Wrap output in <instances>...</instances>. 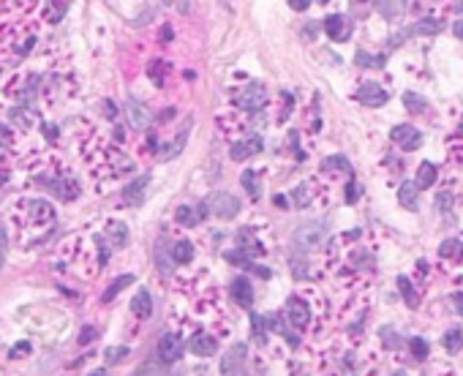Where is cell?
I'll use <instances>...</instances> for the list:
<instances>
[{"mask_svg":"<svg viewBox=\"0 0 463 376\" xmlns=\"http://www.w3.org/2000/svg\"><path fill=\"white\" fill-rule=\"evenodd\" d=\"M30 183L33 186H41V188H47V191H52L58 199H63V202H71V199H77L79 197V183L74 175H69L63 166H55L52 161L49 164H41L38 169H36V175L30 177Z\"/></svg>","mask_w":463,"mask_h":376,"instance_id":"obj_1","label":"cell"},{"mask_svg":"<svg viewBox=\"0 0 463 376\" xmlns=\"http://www.w3.org/2000/svg\"><path fill=\"white\" fill-rule=\"evenodd\" d=\"M292 245H295V254L306 256L313 251H321L330 245V221L324 219H313V221H306L295 229L292 234Z\"/></svg>","mask_w":463,"mask_h":376,"instance_id":"obj_2","label":"cell"},{"mask_svg":"<svg viewBox=\"0 0 463 376\" xmlns=\"http://www.w3.org/2000/svg\"><path fill=\"white\" fill-rule=\"evenodd\" d=\"M14 213L22 219L25 229H47L55 224V208L47 199H25L14 208Z\"/></svg>","mask_w":463,"mask_h":376,"instance_id":"obj_3","label":"cell"},{"mask_svg":"<svg viewBox=\"0 0 463 376\" xmlns=\"http://www.w3.org/2000/svg\"><path fill=\"white\" fill-rule=\"evenodd\" d=\"M267 107V87L262 82H245L240 90L232 93V109L242 115H262Z\"/></svg>","mask_w":463,"mask_h":376,"instance_id":"obj_4","label":"cell"},{"mask_svg":"<svg viewBox=\"0 0 463 376\" xmlns=\"http://www.w3.org/2000/svg\"><path fill=\"white\" fill-rule=\"evenodd\" d=\"M286 319L297 333H308L316 327V311L310 305V298H303V292L289 295L286 300Z\"/></svg>","mask_w":463,"mask_h":376,"instance_id":"obj_5","label":"cell"},{"mask_svg":"<svg viewBox=\"0 0 463 376\" xmlns=\"http://www.w3.org/2000/svg\"><path fill=\"white\" fill-rule=\"evenodd\" d=\"M207 208H210L213 216L229 221V219H234V216L240 213L242 205H240V199H237L234 194H229V191H216V194L207 199Z\"/></svg>","mask_w":463,"mask_h":376,"instance_id":"obj_6","label":"cell"},{"mask_svg":"<svg viewBox=\"0 0 463 376\" xmlns=\"http://www.w3.org/2000/svg\"><path fill=\"white\" fill-rule=\"evenodd\" d=\"M330 194H327V188L324 186H319L316 180H306V183H300V186H295V191H292V202L303 210V208H308L313 202H324Z\"/></svg>","mask_w":463,"mask_h":376,"instance_id":"obj_7","label":"cell"},{"mask_svg":"<svg viewBox=\"0 0 463 376\" xmlns=\"http://www.w3.org/2000/svg\"><path fill=\"white\" fill-rule=\"evenodd\" d=\"M389 140L400 148V151H417V148H422V131H417V126H411V123H400V126H395L392 131H389Z\"/></svg>","mask_w":463,"mask_h":376,"instance_id":"obj_8","label":"cell"},{"mask_svg":"<svg viewBox=\"0 0 463 376\" xmlns=\"http://www.w3.org/2000/svg\"><path fill=\"white\" fill-rule=\"evenodd\" d=\"M207 213H210L207 202H202V205H180V208L174 210V221L183 226V229H194V226H199L207 219Z\"/></svg>","mask_w":463,"mask_h":376,"instance_id":"obj_9","label":"cell"},{"mask_svg":"<svg viewBox=\"0 0 463 376\" xmlns=\"http://www.w3.org/2000/svg\"><path fill=\"white\" fill-rule=\"evenodd\" d=\"M354 101H360L365 107H385L387 101H389V96H387V90L379 82H363L354 90Z\"/></svg>","mask_w":463,"mask_h":376,"instance_id":"obj_10","label":"cell"},{"mask_svg":"<svg viewBox=\"0 0 463 376\" xmlns=\"http://www.w3.org/2000/svg\"><path fill=\"white\" fill-rule=\"evenodd\" d=\"M126 118H128V126L134 131H145L153 120V112L139 101V98H128L126 101Z\"/></svg>","mask_w":463,"mask_h":376,"instance_id":"obj_11","label":"cell"},{"mask_svg":"<svg viewBox=\"0 0 463 376\" xmlns=\"http://www.w3.org/2000/svg\"><path fill=\"white\" fill-rule=\"evenodd\" d=\"M158 357H161V363H166V366L177 363V360L183 357V338H180L177 333H163L161 341H158Z\"/></svg>","mask_w":463,"mask_h":376,"instance_id":"obj_12","label":"cell"},{"mask_svg":"<svg viewBox=\"0 0 463 376\" xmlns=\"http://www.w3.org/2000/svg\"><path fill=\"white\" fill-rule=\"evenodd\" d=\"M245 357H248V346L245 344H234L221 360V374L224 376H242L245 371Z\"/></svg>","mask_w":463,"mask_h":376,"instance_id":"obj_13","label":"cell"},{"mask_svg":"<svg viewBox=\"0 0 463 376\" xmlns=\"http://www.w3.org/2000/svg\"><path fill=\"white\" fill-rule=\"evenodd\" d=\"M262 151H264V142H262V137H259V134H251V137H242V140L232 142L229 155L234 158V161H248V158L259 155Z\"/></svg>","mask_w":463,"mask_h":376,"instance_id":"obj_14","label":"cell"},{"mask_svg":"<svg viewBox=\"0 0 463 376\" xmlns=\"http://www.w3.org/2000/svg\"><path fill=\"white\" fill-rule=\"evenodd\" d=\"M234 240H237V245H240V251H242V256H262V254H267L264 251V243L253 234V226H242L237 234H234Z\"/></svg>","mask_w":463,"mask_h":376,"instance_id":"obj_15","label":"cell"},{"mask_svg":"<svg viewBox=\"0 0 463 376\" xmlns=\"http://www.w3.org/2000/svg\"><path fill=\"white\" fill-rule=\"evenodd\" d=\"M436 256H439V262H442V265H447V267H458V265L463 262V240L461 237H447V240L439 245Z\"/></svg>","mask_w":463,"mask_h":376,"instance_id":"obj_16","label":"cell"},{"mask_svg":"<svg viewBox=\"0 0 463 376\" xmlns=\"http://www.w3.org/2000/svg\"><path fill=\"white\" fill-rule=\"evenodd\" d=\"M354 371H357V355L352 349H343L330 360V371L324 376H354Z\"/></svg>","mask_w":463,"mask_h":376,"instance_id":"obj_17","label":"cell"},{"mask_svg":"<svg viewBox=\"0 0 463 376\" xmlns=\"http://www.w3.org/2000/svg\"><path fill=\"white\" fill-rule=\"evenodd\" d=\"M188 349H191L194 355H199V357H213V355L218 352V341H216L213 333L196 330V333L188 338Z\"/></svg>","mask_w":463,"mask_h":376,"instance_id":"obj_18","label":"cell"},{"mask_svg":"<svg viewBox=\"0 0 463 376\" xmlns=\"http://www.w3.org/2000/svg\"><path fill=\"white\" fill-rule=\"evenodd\" d=\"M324 33L332 38V41H346L349 33H352V22L346 14H330L324 19Z\"/></svg>","mask_w":463,"mask_h":376,"instance_id":"obj_19","label":"cell"},{"mask_svg":"<svg viewBox=\"0 0 463 376\" xmlns=\"http://www.w3.org/2000/svg\"><path fill=\"white\" fill-rule=\"evenodd\" d=\"M148 183H150V175H142L137 180H131L126 188H123V202L128 208H139L145 202V191H148Z\"/></svg>","mask_w":463,"mask_h":376,"instance_id":"obj_20","label":"cell"},{"mask_svg":"<svg viewBox=\"0 0 463 376\" xmlns=\"http://www.w3.org/2000/svg\"><path fill=\"white\" fill-rule=\"evenodd\" d=\"M229 295L237 302H240L242 308H251V305H253V287H251V281H248L245 276H237V278H232Z\"/></svg>","mask_w":463,"mask_h":376,"instance_id":"obj_21","label":"cell"},{"mask_svg":"<svg viewBox=\"0 0 463 376\" xmlns=\"http://www.w3.org/2000/svg\"><path fill=\"white\" fill-rule=\"evenodd\" d=\"M444 27V22L442 19H436V16H428V19H417L409 30H403V36H400V41L406 38V36H436L439 30Z\"/></svg>","mask_w":463,"mask_h":376,"instance_id":"obj_22","label":"cell"},{"mask_svg":"<svg viewBox=\"0 0 463 376\" xmlns=\"http://www.w3.org/2000/svg\"><path fill=\"white\" fill-rule=\"evenodd\" d=\"M321 175H330V180H332L335 175H346V177L354 180V172H352V164H349L346 155H330V158L321 164Z\"/></svg>","mask_w":463,"mask_h":376,"instance_id":"obj_23","label":"cell"},{"mask_svg":"<svg viewBox=\"0 0 463 376\" xmlns=\"http://www.w3.org/2000/svg\"><path fill=\"white\" fill-rule=\"evenodd\" d=\"M169 259L174 262V267L191 265L194 262V243L191 240H174L172 248H169Z\"/></svg>","mask_w":463,"mask_h":376,"instance_id":"obj_24","label":"cell"},{"mask_svg":"<svg viewBox=\"0 0 463 376\" xmlns=\"http://www.w3.org/2000/svg\"><path fill=\"white\" fill-rule=\"evenodd\" d=\"M188 131H191V123H185V126H183V131H180V134H177V137H174V140H172L169 145L158 148V153H155V158H158V161H172V158L177 155V153H180V151H183V148H185Z\"/></svg>","mask_w":463,"mask_h":376,"instance_id":"obj_25","label":"cell"},{"mask_svg":"<svg viewBox=\"0 0 463 376\" xmlns=\"http://www.w3.org/2000/svg\"><path fill=\"white\" fill-rule=\"evenodd\" d=\"M104 234H106V240H109L112 248H126L128 245V226L123 224V221H106Z\"/></svg>","mask_w":463,"mask_h":376,"instance_id":"obj_26","label":"cell"},{"mask_svg":"<svg viewBox=\"0 0 463 376\" xmlns=\"http://www.w3.org/2000/svg\"><path fill=\"white\" fill-rule=\"evenodd\" d=\"M436 177H439V166H436L433 161H422V164L417 166V177H414V186H417L420 191H425V188L436 186Z\"/></svg>","mask_w":463,"mask_h":376,"instance_id":"obj_27","label":"cell"},{"mask_svg":"<svg viewBox=\"0 0 463 376\" xmlns=\"http://www.w3.org/2000/svg\"><path fill=\"white\" fill-rule=\"evenodd\" d=\"M224 256H227V262H232L234 267H242V270H248V273H256V276H259V278H264V281L273 276L267 267H262V265H253L248 256H242V254H237V251H227Z\"/></svg>","mask_w":463,"mask_h":376,"instance_id":"obj_28","label":"cell"},{"mask_svg":"<svg viewBox=\"0 0 463 376\" xmlns=\"http://www.w3.org/2000/svg\"><path fill=\"white\" fill-rule=\"evenodd\" d=\"M131 313L137 319H150L153 316V298L148 289H139L134 298H131Z\"/></svg>","mask_w":463,"mask_h":376,"instance_id":"obj_29","label":"cell"},{"mask_svg":"<svg viewBox=\"0 0 463 376\" xmlns=\"http://www.w3.org/2000/svg\"><path fill=\"white\" fill-rule=\"evenodd\" d=\"M395 284H398V289H400V295H403V300H406L409 308H417V305H420V300H422V298H420V289H417L406 276H398Z\"/></svg>","mask_w":463,"mask_h":376,"instance_id":"obj_30","label":"cell"},{"mask_svg":"<svg viewBox=\"0 0 463 376\" xmlns=\"http://www.w3.org/2000/svg\"><path fill=\"white\" fill-rule=\"evenodd\" d=\"M417 186H414V180L411 183H400V188H398V202H400V208H406V210H417Z\"/></svg>","mask_w":463,"mask_h":376,"instance_id":"obj_31","label":"cell"},{"mask_svg":"<svg viewBox=\"0 0 463 376\" xmlns=\"http://www.w3.org/2000/svg\"><path fill=\"white\" fill-rule=\"evenodd\" d=\"M11 120L16 126H22V129H30L38 120V112H36V107H14L11 109Z\"/></svg>","mask_w":463,"mask_h":376,"instance_id":"obj_32","label":"cell"},{"mask_svg":"<svg viewBox=\"0 0 463 376\" xmlns=\"http://www.w3.org/2000/svg\"><path fill=\"white\" fill-rule=\"evenodd\" d=\"M442 344H444L447 355H458V352L463 349V330H461V327H450V330L444 333Z\"/></svg>","mask_w":463,"mask_h":376,"instance_id":"obj_33","label":"cell"},{"mask_svg":"<svg viewBox=\"0 0 463 376\" xmlns=\"http://www.w3.org/2000/svg\"><path fill=\"white\" fill-rule=\"evenodd\" d=\"M292 109H295V98H292V93L281 90V93H278V112H275V120H278V123H284V120L292 115Z\"/></svg>","mask_w":463,"mask_h":376,"instance_id":"obj_34","label":"cell"},{"mask_svg":"<svg viewBox=\"0 0 463 376\" xmlns=\"http://www.w3.org/2000/svg\"><path fill=\"white\" fill-rule=\"evenodd\" d=\"M262 175H264V172H253V169H245V172H242V177H240L251 199H259V177H262Z\"/></svg>","mask_w":463,"mask_h":376,"instance_id":"obj_35","label":"cell"},{"mask_svg":"<svg viewBox=\"0 0 463 376\" xmlns=\"http://www.w3.org/2000/svg\"><path fill=\"white\" fill-rule=\"evenodd\" d=\"M134 284V276L128 273V276H120V278H115L109 287H106V292H104V302H109V300H115L117 298V292H123L126 287H131Z\"/></svg>","mask_w":463,"mask_h":376,"instance_id":"obj_36","label":"cell"},{"mask_svg":"<svg viewBox=\"0 0 463 376\" xmlns=\"http://www.w3.org/2000/svg\"><path fill=\"white\" fill-rule=\"evenodd\" d=\"M148 74H150V79H153L155 85L161 87V85H163V79H166V74H169V66H166V60H161V58L150 60V66H148Z\"/></svg>","mask_w":463,"mask_h":376,"instance_id":"obj_37","label":"cell"},{"mask_svg":"<svg viewBox=\"0 0 463 376\" xmlns=\"http://www.w3.org/2000/svg\"><path fill=\"white\" fill-rule=\"evenodd\" d=\"M403 104H406V109H409L411 115L428 112V101H425L422 96H417V93H403Z\"/></svg>","mask_w":463,"mask_h":376,"instance_id":"obj_38","label":"cell"},{"mask_svg":"<svg viewBox=\"0 0 463 376\" xmlns=\"http://www.w3.org/2000/svg\"><path fill=\"white\" fill-rule=\"evenodd\" d=\"M289 267H292V273H295V278H297V281L308 278V259H306V256L292 254V256H289Z\"/></svg>","mask_w":463,"mask_h":376,"instance_id":"obj_39","label":"cell"},{"mask_svg":"<svg viewBox=\"0 0 463 376\" xmlns=\"http://www.w3.org/2000/svg\"><path fill=\"white\" fill-rule=\"evenodd\" d=\"M354 60H357V66H363V69H382V66H385V55L371 58V55H368V52H363V49L357 52V58H354Z\"/></svg>","mask_w":463,"mask_h":376,"instance_id":"obj_40","label":"cell"},{"mask_svg":"<svg viewBox=\"0 0 463 376\" xmlns=\"http://www.w3.org/2000/svg\"><path fill=\"white\" fill-rule=\"evenodd\" d=\"M379 335H382V341H385L387 349H398V346H400V335L395 333V327H389V324H385V327L379 330Z\"/></svg>","mask_w":463,"mask_h":376,"instance_id":"obj_41","label":"cell"},{"mask_svg":"<svg viewBox=\"0 0 463 376\" xmlns=\"http://www.w3.org/2000/svg\"><path fill=\"white\" fill-rule=\"evenodd\" d=\"M453 205H455V194H450V191H442V194L436 197V208H439L442 213H450V210H453Z\"/></svg>","mask_w":463,"mask_h":376,"instance_id":"obj_42","label":"cell"},{"mask_svg":"<svg viewBox=\"0 0 463 376\" xmlns=\"http://www.w3.org/2000/svg\"><path fill=\"white\" fill-rule=\"evenodd\" d=\"M104 357H106V363H120L123 357H128V346H109L104 352Z\"/></svg>","mask_w":463,"mask_h":376,"instance_id":"obj_43","label":"cell"},{"mask_svg":"<svg viewBox=\"0 0 463 376\" xmlns=\"http://www.w3.org/2000/svg\"><path fill=\"white\" fill-rule=\"evenodd\" d=\"M14 142H16L14 131H11L8 126H3V123H0V153L8 151V148H14Z\"/></svg>","mask_w":463,"mask_h":376,"instance_id":"obj_44","label":"cell"},{"mask_svg":"<svg viewBox=\"0 0 463 376\" xmlns=\"http://www.w3.org/2000/svg\"><path fill=\"white\" fill-rule=\"evenodd\" d=\"M47 8H49L47 19H49V22H58V19H63V14H66L69 3H47Z\"/></svg>","mask_w":463,"mask_h":376,"instance_id":"obj_45","label":"cell"},{"mask_svg":"<svg viewBox=\"0 0 463 376\" xmlns=\"http://www.w3.org/2000/svg\"><path fill=\"white\" fill-rule=\"evenodd\" d=\"M411 355L417 360H425L428 357V341L425 338H411Z\"/></svg>","mask_w":463,"mask_h":376,"instance_id":"obj_46","label":"cell"},{"mask_svg":"<svg viewBox=\"0 0 463 376\" xmlns=\"http://www.w3.org/2000/svg\"><path fill=\"white\" fill-rule=\"evenodd\" d=\"M450 158H453L458 166H463V140H458V137L450 140Z\"/></svg>","mask_w":463,"mask_h":376,"instance_id":"obj_47","label":"cell"},{"mask_svg":"<svg viewBox=\"0 0 463 376\" xmlns=\"http://www.w3.org/2000/svg\"><path fill=\"white\" fill-rule=\"evenodd\" d=\"M95 335H98V330L95 327H82V333H79V344L84 346V344H93L95 341Z\"/></svg>","mask_w":463,"mask_h":376,"instance_id":"obj_48","label":"cell"},{"mask_svg":"<svg viewBox=\"0 0 463 376\" xmlns=\"http://www.w3.org/2000/svg\"><path fill=\"white\" fill-rule=\"evenodd\" d=\"M357 197H360V188H357V183H354V180H349V183H346V202L352 205Z\"/></svg>","mask_w":463,"mask_h":376,"instance_id":"obj_49","label":"cell"},{"mask_svg":"<svg viewBox=\"0 0 463 376\" xmlns=\"http://www.w3.org/2000/svg\"><path fill=\"white\" fill-rule=\"evenodd\" d=\"M22 355H30V344L27 341H22V344H16L11 349V357H22Z\"/></svg>","mask_w":463,"mask_h":376,"instance_id":"obj_50","label":"cell"},{"mask_svg":"<svg viewBox=\"0 0 463 376\" xmlns=\"http://www.w3.org/2000/svg\"><path fill=\"white\" fill-rule=\"evenodd\" d=\"M428 270H431V267H428V262H425V259H420V262H417V276H420L422 281H428V278H431V273H428Z\"/></svg>","mask_w":463,"mask_h":376,"instance_id":"obj_51","label":"cell"},{"mask_svg":"<svg viewBox=\"0 0 463 376\" xmlns=\"http://www.w3.org/2000/svg\"><path fill=\"white\" fill-rule=\"evenodd\" d=\"M158 33H161V36H158L161 41H172V33H174V30H172V25H161Z\"/></svg>","mask_w":463,"mask_h":376,"instance_id":"obj_52","label":"cell"},{"mask_svg":"<svg viewBox=\"0 0 463 376\" xmlns=\"http://www.w3.org/2000/svg\"><path fill=\"white\" fill-rule=\"evenodd\" d=\"M289 8H295V11H306V8H308V0H289Z\"/></svg>","mask_w":463,"mask_h":376,"instance_id":"obj_53","label":"cell"},{"mask_svg":"<svg viewBox=\"0 0 463 376\" xmlns=\"http://www.w3.org/2000/svg\"><path fill=\"white\" fill-rule=\"evenodd\" d=\"M453 302H455V311L463 316V292H455V295H453Z\"/></svg>","mask_w":463,"mask_h":376,"instance_id":"obj_54","label":"cell"},{"mask_svg":"<svg viewBox=\"0 0 463 376\" xmlns=\"http://www.w3.org/2000/svg\"><path fill=\"white\" fill-rule=\"evenodd\" d=\"M5 245H8V234H5V229L0 224V251H5Z\"/></svg>","mask_w":463,"mask_h":376,"instance_id":"obj_55","label":"cell"},{"mask_svg":"<svg viewBox=\"0 0 463 376\" xmlns=\"http://www.w3.org/2000/svg\"><path fill=\"white\" fill-rule=\"evenodd\" d=\"M275 205H278V208H286V205H289V199H286V197H281V194H278V197H275Z\"/></svg>","mask_w":463,"mask_h":376,"instance_id":"obj_56","label":"cell"},{"mask_svg":"<svg viewBox=\"0 0 463 376\" xmlns=\"http://www.w3.org/2000/svg\"><path fill=\"white\" fill-rule=\"evenodd\" d=\"M8 177H11V175H8V172H5V169H0V188H3V186H5V183H8Z\"/></svg>","mask_w":463,"mask_h":376,"instance_id":"obj_57","label":"cell"},{"mask_svg":"<svg viewBox=\"0 0 463 376\" xmlns=\"http://www.w3.org/2000/svg\"><path fill=\"white\" fill-rule=\"evenodd\" d=\"M453 30H455V36H458V38H463V22H458Z\"/></svg>","mask_w":463,"mask_h":376,"instance_id":"obj_58","label":"cell"},{"mask_svg":"<svg viewBox=\"0 0 463 376\" xmlns=\"http://www.w3.org/2000/svg\"><path fill=\"white\" fill-rule=\"evenodd\" d=\"M453 8H455V14H461V16H463V3H455Z\"/></svg>","mask_w":463,"mask_h":376,"instance_id":"obj_59","label":"cell"},{"mask_svg":"<svg viewBox=\"0 0 463 376\" xmlns=\"http://www.w3.org/2000/svg\"><path fill=\"white\" fill-rule=\"evenodd\" d=\"M455 137H458V140H463V123H461V126H458V131H455Z\"/></svg>","mask_w":463,"mask_h":376,"instance_id":"obj_60","label":"cell"},{"mask_svg":"<svg viewBox=\"0 0 463 376\" xmlns=\"http://www.w3.org/2000/svg\"><path fill=\"white\" fill-rule=\"evenodd\" d=\"M3 262H5V251H0V270H3Z\"/></svg>","mask_w":463,"mask_h":376,"instance_id":"obj_61","label":"cell"},{"mask_svg":"<svg viewBox=\"0 0 463 376\" xmlns=\"http://www.w3.org/2000/svg\"><path fill=\"white\" fill-rule=\"evenodd\" d=\"M389 376H406L403 371H395V374H389Z\"/></svg>","mask_w":463,"mask_h":376,"instance_id":"obj_62","label":"cell"},{"mask_svg":"<svg viewBox=\"0 0 463 376\" xmlns=\"http://www.w3.org/2000/svg\"><path fill=\"white\" fill-rule=\"evenodd\" d=\"M90 376H104V371H95V374H90Z\"/></svg>","mask_w":463,"mask_h":376,"instance_id":"obj_63","label":"cell"}]
</instances>
